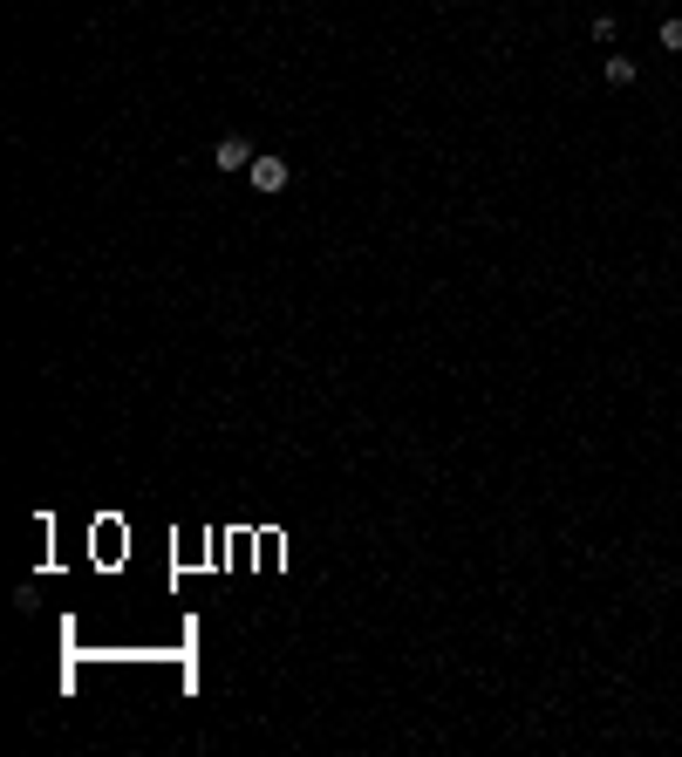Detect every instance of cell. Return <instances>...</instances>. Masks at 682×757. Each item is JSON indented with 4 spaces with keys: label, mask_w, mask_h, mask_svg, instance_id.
Returning <instances> with one entry per match:
<instances>
[{
    "label": "cell",
    "mask_w": 682,
    "mask_h": 757,
    "mask_svg": "<svg viewBox=\"0 0 682 757\" xmlns=\"http://www.w3.org/2000/svg\"><path fill=\"white\" fill-rule=\"evenodd\" d=\"M246 178H253V191H260V198H273V191H287V178H294V164H287V157H253V164H246Z\"/></svg>",
    "instance_id": "1"
},
{
    "label": "cell",
    "mask_w": 682,
    "mask_h": 757,
    "mask_svg": "<svg viewBox=\"0 0 682 757\" xmlns=\"http://www.w3.org/2000/svg\"><path fill=\"white\" fill-rule=\"evenodd\" d=\"M246 164H253V144L246 137H219L212 144V171H246Z\"/></svg>",
    "instance_id": "2"
},
{
    "label": "cell",
    "mask_w": 682,
    "mask_h": 757,
    "mask_svg": "<svg viewBox=\"0 0 682 757\" xmlns=\"http://www.w3.org/2000/svg\"><path fill=\"white\" fill-rule=\"evenodd\" d=\"M635 76H642V69H635V55H607V82H614V89H628Z\"/></svg>",
    "instance_id": "3"
},
{
    "label": "cell",
    "mask_w": 682,
    "mask_h": 757,
    "mask_svg": "<svg viewBox=\"0 0 682 757\" xmlns=\"http://www.w3.org/2000/svg\"><path fill=\"white\" fill-rule=\"evenodd\" d=\"M662 48H682V14H669V21H662Z\"/></svg>",
    "instance_id": "4"
}]
</instances>
